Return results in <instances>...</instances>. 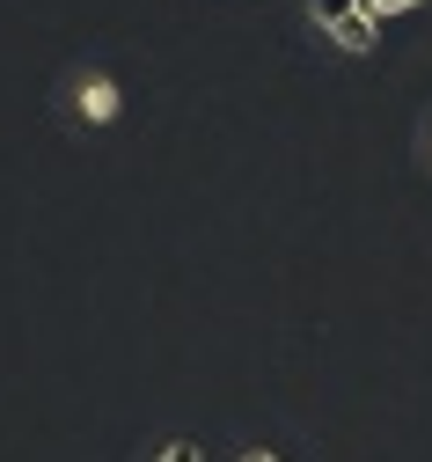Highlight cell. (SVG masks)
Returning <instances> with one entry per match:
<instances>
[{"mask_svg": "<svg viewBox=\"0 0 432 462\" xmlns=\"http://www.w3.org/2000/svg\"><path fill=\"white\" fill-rule=\"evenodd\" d=\"M59 103H67V118L81 133H117V125H125V110H133L125 81H117L110 67H74L67 88H59Z\"/></svg>", "mask_w": 432, "mask_h": 462, "instance_id": "cell-1", "label": "cell"}, {"mask_svg": "<svg viewBox=\"0 0 432 462\" xmlns=\"http://www.w3.org/2000/svg\"><path fill=\"white\" fill-rule=\"evenodd\" d=\"M300 15L330 51H345V60H366V51L381 44V23L366 15V0H300Z\"/></svg>", "mask_w": 432, "mask_h": 462, "instance_id": "cell-2", "label": "cell"}, {"mask_svg": "<svg viewBox=\"0 0 432 462\" xmlns=\"http://www.w3.org/2000/svg\"><path fill=\"white\" fill-rule=\"evenodd\" d=\"M147 462H206V448H198V440H161Z\"/></svg>", "mask_w": 432, "mask_h": 462, "instance_id": "cell-3", "label": "cell"}, {"mask_svg": "<svg viewBox=\"0 0 432 462\" xmlns=\"http://www.w3.org/2000/svg\"><path fill=\"white\" fill-rule=\"evenodd\" d=\"M425 8V0H366V15H374V23H396V15H418Z\"/></svg>", "mask_w": 432, "mask_h": 462, "instance_id": "cell-4", "label": "cell"}, {"mask_svg": "<svg viewBox=\"0 0 432 462\" xmlns=\"http://www.w3.org/2000/svg\"><path fill=\"white\" fill-rule=\"evenodd\" d=\"M234 462H286V455H279V448H242Z\"/></svg>", "mask_w": 432, "mask_h": 462, "instance_id": "cell-5", "label": "cell"}, {"mask_svg": "<svg viewBox=\"0 0 432 462\" xmlns=\"http://www.w3.org/2000/svg\"><path fill=\"white\" fill-rule=\"evenodd\" d=\"M425 154H432V118H425Z\"/></svg>", "mask_w": 432, "mask_h": 462, "instance_id": "cell-6", "label": "cell"}]
</instances>
